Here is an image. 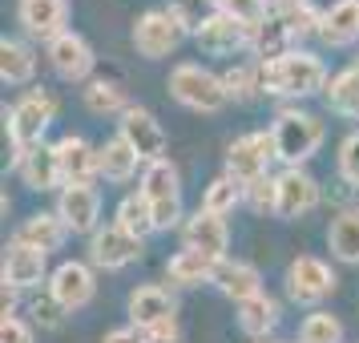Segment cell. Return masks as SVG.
<instances>
[{"mask_svg":"<svg viewBox=\"0 0 359 343\" xmlns=\"http://www.w3.org/2000/svg\"><path fill=\"white\" fill-rule=\"evenodd\" d=\"M17 20L25 29V36L49 45L61 33H69V0H20Z\"/></svg>","mask_w":359,"mask_h":343,"instance_id":"ac0fdd59","label":"cell"},{"mask_svg":"<svg viewBox=\"0 0 359 343\" xmlns=\"http://www.w3.org/2000/svg\"><path fill=\"white\" fill-rule=\"evenodd\" d=\"M243 202V186L234 178H226V174H218V178L202 190V210L218 214V218H226V214H234V206Z\"/></svg>","mask_w":359,"mask_h":343,"instance_id":"d590c367","label":"cell"},{"mask_svg":"<svg viewBox=\"0 0 359 343\" xmlns=\"http://www.w3.org/2000/svg\"><path fill=\"white\" fill-rule=\"evenodd\" d=\"M303 4H311V0H271L275 13H294V8H303Z\"/></svg>","mask_w":359,"mask_h":343,"instance_id":"bcb514c9","label":"cell"},{"mask_svg":"<svg viewBox=\"0 0 359 343\" xmlns=\"http://www.w3.org/2000/svg\"><path fill=\"white\" fill-rule=\"evenodd\" d=\"M29 315H33V327H41V331H57V327H65L69 311L61 307L49 291H45L41 299H33V303H29Z\"/></svg>","mask_w":359,"mask_h":343,"instance_id":"60d3db41","label":"cell"},{"mask_svg":"<svg viewBox=\"0 0 359 343\" xmlns=\"http://www.w3.org/2000/svg\"><path fill=\"white\" fill-rule=\"evenodd\" d=\"M137 190L146 194L158 230H170V227H178L182 222V174H178V166L170 162V158L146 166Z\"/></svg>","mask_w":359,"mask_h":343,"instance_id":"5b68a950","label":"cell"},{"mask_svg":"<svg viewBox=\"0 0 359 343\" xmlns=\"http://www.w3.org/2000/svg\"><path fill=\"white\" fill-rule=\"evenodd\" d=\"M278 323H283V303H278L275 295L262 291L255 299L238 303V327H243V335H250V339H266Z\"/></svg>","mask_w":359,"mask_h":343,"instance_id":"484cf974","label":"cell"},{"mask_svg":"<svg viewBox=\"0 0 359 343\" xmlns=\"http://www.w3.org/2000/svg\"><path fill=\"white\" fill-rule=\"evenodd\" d=\"M13 238L49 255V250H61V246H65L69 227L61 222V214L57 210H36V214H29V218H20V227H17Z\"/></svg>","mask_w":359,"mask_h":343,"instance_id":"cb8c5ba5","label":"cell"},{"mask_svg":"<svg viewBox=\"0 0 359 343\" xmlns=\"http://www.w3.org/2000/svg\"><path fill=\"white\" fill-rule=\"evenodd\" d=\"M170 8L178 13V20L186 25V33L198 36V29H202V25L218 13V0H174Z\"/></svg>","mask_w":359,"mask_h":343,"instance_id":"ab89813d","label":"cell"},{"mask_svg":"<svg viewBox=\"0 0 359 343\" xmlns=\"http://www.w3.org/2000/svg\"><path fill=\"white\" fill-rule=\"evenodd\" d=\"M283 287H287V299H291V303L319 311V303L335 295L339 278H335V271H331V267H327L319 255H299V259L287 262Z\"/></svg>","mask_w":359,"mask_h":343,"instance_id":"52a82bcc","label":"cell"},{"mask_svg":"<svg viewBox=\"0 0 359 343\" xmlns=\"http://www.w3.org/2000/svg\"><path fill=\"white\" fill-rule=\"evenodd\" d=\"M335 166H339V178L359 190V133H347L339 142V154H335Z\"/></svg>","mask_w":359,"mask_h":343,"instance_id":"b9f144b4","label":"cell"},{"mask_svg":"<svg viewBox=\"0 0 359 343\" xmlns=\"http://www.w3.org/2000/svg\"><path fill=\"white\" fill-rule=\"evenodd\" d=\"M323 101L331 114H343V117H359V69L347 65L339 69L323 89Z\"/></svg>","mask_w":359,"mask_h":343,"instance_id":"d6a6232c","label":"cell"},{"mask_svg":"<svg viewBox=\"0 0 359 343\" xmlns=\"http://www.w3.org/2000/svg\"><path fill=\"white\" fill-rule=\"evenodd\" d=\"M214 287L238 307V303H246V299L262 295V271L255 267V262H246V259H222L218 262V275H214Z\"/></svg>","mask_w":359,"mask_h":343,"instance_id":"7402d4cb","label":"cell"},{"mask_svg":"<svg viewBox=\"0 0 359 343\" xmlns=\"http://www.w3.org/2000/svg\"><path fill=\"white\" fill-rule=\"evenodd\" d=\"M218 8L226 17L243 20L246 29H259V25L271 20V0H218Z\"/></svg>","mask_w":359,"mask_h":343,"instance_id":"74e56055","label":"cell"},{"mask_svg":"<svg viewBox=\"0 0 359 343\" xmlns=\"http://www.w3.org/2000/svg\"><path fill=\"white\" fill-rule=\"evenodd\" d=\"M114 222H117L121 230H130L133 238H142V243H146L149 234H158L154 210H149V202H146V194H142V190H133V194H126L121 202H117Z\"/></svg>","mask_w":359,"mask_h":343,"instance_id":"4dcf8cb0","label":"cell"},{"mask_svg":"<svg viewBox=\"0 0 359 343\" xmlns=\"http://www.w3.org/2000/svg\"><path fill=\"white\" fill-rule=\"evenodd\" d=\"M275 137L271 133H243V137H234L226 146V158H222V174L226 178H234L238 186H250V182L266 178V170H271V162H275Z\"/></svg>","mask_w":359,"mask_h":343,"instance_id":"ba28073f","label":"cell"},{"mask_svg":"<svg viewBox=\"0 0 359 343\" xmlns=\"http://www.w3.org/2000/svg\"><path fill=\"white\" fill-rule=\"evenodd\" d=\"M57 146V158H61V174H65V186H93V178H101V166H97V149L89 137L81 133H65Z\"/></svg>","mask_w":359,"mask_h":343,"instance_id":"ffe728a7","label":"cell"},{"mask_svg":"<svg viewBox=\"0 0 359 343\" xmlns=\"http://www.w3.org/2000/svg\"><path fill=\"white\" fill-rule=\"evenodd\" d=\"M0 343H36V331L20 315H4L0 319Z\"/></svg>","mask_w":359,"mask_h":343,"instance_id":"7bdbcfd3","label":"cell"},{"mask_svg":"<svg viewBox=\"0 0 359 343\" xmlns=\"http://www.w3.org/2000/svg\"><path fill=\"white\" fill-rule=\"evenodd\" d=\"M53 121H57V97L49 89H25L13 101V109H4V146L13 149V166L20 162L25 149L45 142Z\"/></svg>","mask_w":359,"mask_h":343,"instance_id":"7a4b0ae2","label":"cell"},{"mask_svg":"<svg viewBox=\"0 0 359 343\" xmlns=\"http://www.w3.org/2000/svg\"><path fill=\"white\" fill-rule=\"evenodd\" d=\"M53 210L61 214V222L69 227V234L93 238L101 230V190L97 186H65L57 194V206Z\"/></svg>","mask_w":359,"mask_h":343,"instance_id":"5bb4252c","label":"cell"},{"mask_svg":"<svg viewBox=\"0 0 359 343\" xmlns=\"http://www.w3.org/2000/svg\"><path fill=\"white\" fill-rule=\"evenodd\" d=\"M0 275L8 287H17V291H33L41 283H49V255L45 250H33V246L25 243H13L4 246V259H0Z\"/></svg>","mask_w":359,"mask_h":343,"instance_id":"9a60e30c","label":"cell"},{"mask_svg":"<svg viewBox=\"0 0 359 343\" xmlns=\"http://www.w3.org/2000/svg\"><path fill=\"white\" fill-rule=\"evenodd\" d=\"M291 49H299L294 45V36L287 33V25H283V17L278 13H271V20L266 25H259L255 29V41H250V53H255V61H275V57H287Z\"/></svg>","mask_w":359,"mask_h":343,"instance_id":"1f68e13d","label":"cell"},{"mask_svg":"<svg viewBox=\"0 0 359 343\" xmlns=\"http://www.w3.org/2000/svg\"><path fill=\"white\" fill-rule=\"evenodd\" d=\"M250 343H266V339H250Z\"/></svg>","mask_w":359,"mask_h":343,"instance_id":"7dc6e473","label":"cell"},{"mask_svg":"<svg viewBox=\"0 0 359 343\" xmlns=\"http://www.w3.org/2000/svg\"><path fill=\"white\" fill-rule=\"evenodd\" d=\"M271 137H275V154L278 162L294 170V166H307L327 142V126L319 114H307L299 105H287L278 109L275 126H271Z\"/></svg>","mask_w":359,"mask_h":343,"instance_id":"3957f363","label":"cell"},{"mask_svg":"<svg viewBox=\"0 0 359 343\" xmlns=\"http://www.w3.org/2000/svg\"><path fill=\"white\" fill-rule=\"evenodd\" d=\"M262 93L271 97H287V101H303L315 97L327 89V65L319 53L311 49H291L287 57H275V61H262Z\"/></svg>","mask_w":359,"mask_h":343,"instance_id":"6da1fadb","label":"cell"},{"mask_svg":"<svg viewBox=\"0 0 359 343\" xmlns=\"http://www.w3.org/2000/svg\"><path fill=\"white\" fill-rule=\"evenodd\" d=\"M294 343H343V323L339 315H331V311H311L307 319L299 323V339Z\"/></svg>","mask_w":359,"mask_h":343,"instance_id":"e575fe53","label":"cell"},{"mask_svg":"<svg viewBox=\"0 0 359 343\" xmlns=\"http://www.w3.org/2000/svg\"><path fill=\"white\" fill-rule=\"evenodd\" d=\"M243 202L255 214H275V206H278V174H266V178L250 182V186L243 190Z\"/></svg>","mask_w":359,"mask_h":343,"instance_id":"f35d334b","label":"cell"},{"mask_svg":"<svg viewBox=\"0 0 359 343\" xmlns=\"http://www.w3.org/2000/svg\"><path fill=\"white\" fill-rule=\"evenodd\" d=\"M146 339H149V343H178V339H182L178 319H165V323L149 327V331H146Z\"/></svg>","mask_w":359,"mask_h":343,"instance_id":"ee69618b","label":"cell"},{"mask_svg":"<svg viewBox=\"0 0 359 343\" xmlns=\"http://www.w3.org/2000/svg\"><path fill=\"white\" fill-rule=\"evenodd\" d=\"M198 49L206 53V57H234V53L250 49V41H255V29H246L243 20L226 17L222 8L214 13L202 29H198Z\"/></svg>","mask_w":359,"mask_h":343,"instance_id":"2e32d148","label":"cell"},{"mask_svg":"<svg viewBox=\"0 0 359 343\" xmlns=\"http://www.w3.org/2000/svg\"><path fill=\"white\" fill-rule=\"evenodd\" d=\"M165 89H170V97L178 101L182 109H190V114H222L230 105L222 73H210L206 65H194V61H182V65L170 69Z\"/></svg>","mask_w":359,"mask_h":343,"instance_id":"277c9868","label":"cell"},{"mask_svg":"<svg viewBox=\"0 0 359 343\" xmlns=\"http://www.w3.org/2000/svg\"><path fill=\"white\" fill-rule=\"evenodd\" d=\"M218 275V262L210 255H202V250H190V246H182L178 255H170L165 262V278L174 283V287H202V283H214Z\"/></svg>","mask_w":359,"mask_h":343,"instance_id":"d4e9b609","label":"cell"},{"mask_svg":"<svg viewBox=\"0 0 359 343\" xmlns=\"http://www.w3.org/2000/svg\"><path fill=\"white\" fill-rule=\"evenodd\" d=\"M327 250H331V259L347 262V267H359V206H347V210H339L331 218Z\"/></svg>","mask_w":359,"mask_h":343,"instance_id":"83f0119b","label":"cell"},{"mask_svg":"<svg viewBox=\"0 0 359 343\" xmlns=\"http://www.w3.org/2000/svg\"><path fill=\"white\" fill-rule=\"evenodd\" d=\"M117 137H126V142L133 146V154H137L146 166L162 162L165 146H170L162 121L149 114V109H142V105H133V109H126V114L117 117Z\"/></svg>","mask_w":359,"mask_h":343,"instance_id":"30bf717a","label":"cell"},{"mask_svg":"<svg viewBox=\"0 0 359 343\" xmlns=\"http://www.w3.org/2000/svg\"><path fill=\"white\" fill-rule=\"evenodd\" d=\"M97 166H101V178L105 182H117V186H126V182L137 178V166H146L137 154H133V146L126 142V137H109V142H101L97 149Z\"/></svg>","mask_w":359,"mask_h":343,"instance_id":"4316f807","label":"cell"},{"mask_svg":"<svg viewBox=\"0 0 359 343\" xmlns=\"http://www.w3.org/2000/svg\"><path fill=\"white\" fill-rule=\"evenodd\" d=\"M81 101H85V109L97 114V117H121L126 109H133L126 85L114 81V77H93V81L81 89Z\"/></svg>","mask_w":359,"mask_h":343,"instance_id":"f1b7e54d","label":"cell"},{"mask_svg":"<svg viewBox=\"0 0 359 343\" xmlns=\"http://www.w3.org/2000/svg\"><path fill=\"white\" fill-rule=\"evenodd\" d=\"M319 202H323V186H319V178H315V174H307L303 166H294V170H283V174H278V206H275V218L294 222V218L311 214Z\"/></svg>","mask_w":359,"mask_h":343,"instance_id":"7c38bea8","label":"cell"},{"mask_svg":"<svg viewBox=\"0 0 359 343\" xmlns=\"http://www.w3.org/2000/svg\"><path fill=\"white\" fill-rule=\"evenodd\" d=\"M355 69H359V57H355Z\"/></svg>","mask_w":359,"mask_h":343,"instance_id":"c3c4849f","label":"cell"},{"mask_svg":"<svg viewBox=\"0 0 359 343\" xmlns=\"http://www.w3.org/2000/svg\"><path fill=\"white\" fill-rule=\"evenodd\" d=\"M45 57H49V65H53V73L61 77V81H81V85H89L93 81V65H97V57H93V45L85 41L81 33H61L57 41H49L45 45Z\"/></svg>","mask_w":359,"mask_h":343,"instance_id":"8fae6325","label":"cell"},{"mask_svg":"<svg viewBox=\"0 0 359 343\" xmlns=\"http://www.w3.org/2000/svg\"><path fill=\"white\" fill-rule=\"evenodd\" d=\"M182 243L190 246V250L210 255L214 262L230 259V255H226V250H230V227H226V218H218V214H210V210H202V206H198V210L182 222Z\"/></svg>","mask_w":359,"mask_h":343,"instance_id":"d6986e66","label":"cell"},{"mask_svg":"<svg viewBox=\"0 0 359 343\" xmlns=\"http://www.w3.org/2000/svg\"><path fill=\"white\" fill-rule=\"evenodd\" d=\"M101 343H149L146 331H137V327H114V331H105Z\"/></svg>","mask_w":359,"mask_h":343,"instance_id":"f6af8a7d","label":"cell"},{"mask_svg":"<svg viewBox=\"0 0 359 343\" xmlns=\"http://www.w3.org/2000/svg\"><path fill=\"white\" fill-rule=\"evenodd\" d=\"M133 49L137 57H146V61H162L170 53L178 49L182 41H186V25L178 20L174 8H146L142 17L133 20Z\"/></svg>","mask_w":359,"mask_h":343,"instance_id":"8992f818","label":"cell"},{"mask_svg":"<svg viewBox=\"0 0 359 343\" xmlns=\"http://www.w3.org/2000/svg\"><path fill=\"white\" fill-rule=\"evenodd\" d=\"M126 315H130V327L149 331V327L165 323V319H178V299L165 291L162 283H146V287H133L130 291Z\"/></svg>","mask_w":359,"mask_h":343,"instance_id":"e0dca14e","label":"cell"},{"mask_svg":"<svg viewBox=\"0 0 359 343\" xmlns=\"http://www.w3.org/2000/svg\"><path fill=\"white\" fill-rule=\"evenodd\" d=\"M283 25H287V33L294 36V45H303L307 36H319V25H323V13L315 8V4H303V8H294V13H278Z\"/></svg>","mask_w":359,"mask_h":343,"instance_id":"8d00e7d4","label":"cell"},{"mask_svg":"<svg viewBox=\"0 0 359 343\" xmlns=\"http://www.w3.org/2000/svg\"><path fill=\"white\" fill-rule=\"evenodd\" d=\"M222 85H226L230 101H250L262 93V73L259 61H234V65L222 69Z\"/></svg>","mask_w":359,"mask_h":343,"instance_id":"836d02e7","label":"cell"},{"mask_svg":"<svg viewBox=\"0 0 359 343\" xmlns=\"http://www.w3.org/2000/svg\"><path fill=\"white\" fill-rule=\"evenodd\" d=\"M142 246H146L142 238H133L130 230L109 222V227H101L89 238V262L97 271H126V267H133V262L142 259Z\"/></svg>","mask_w":359,"mask_h":343,"instance_id":"4fadbf2b","label":"cell"},{"mask_svg":"<svg viewBox=\"0 0 359 343\" xmlns=\"http://www.w3.org/2000/svg\"><path fill=\"white\" fill-rule=\"evenodd\" d=\"M36 77V53L17 41V36H4L0 41V81L4 85H33Z\"/></svg>","mask_w":359,"mask_h":343,"instance_id":"f546056e","label":"cell"},{"mask_svg":"<svg viewBox=\"0 0 359 343\" xmlns=\"http://www.w3.org/2000/svg\"><path fill=\"white\" fill-rule=\"evenodd\" d=\"M319 41L327 49H351V45H359V0H335L331 8H323Z\"/></svg>","mask_w":359,"mask_h":343,"instance_id":"603a6c76","label":"cell"},{"mask_svg":"<svg viewBox=\"0 0 359 343\" xmlns=\"http://www.w3.org/2000/svg\"><path fill=\"white\" fill-rule=\"evenodd\" d=\"M17 174L20 182L29 186V190H36V194H49V190H65V174H61V158H57V146H33L20 154L17 162Z\"/></svg>","mask_w":359,"mask_h":343,"instance_id":"44dd1931","label":"cell"},{"mask_svg":"<svg viewBox=\"0 0 359 343\" xmlns=\"http://www.w3.org/2000/svg\"><path fill=\"white\" fill-rule=\"evenodd\" d=\"M45 291H49L69 315H73V311H85L93 299H97V271H93V262L65 259V262L53 267L49 287H45Z\"/></svg>","mask_w":359,"mask_h":343,"instance_id":"9c48e42d","label":"cell"}]
</instances>
